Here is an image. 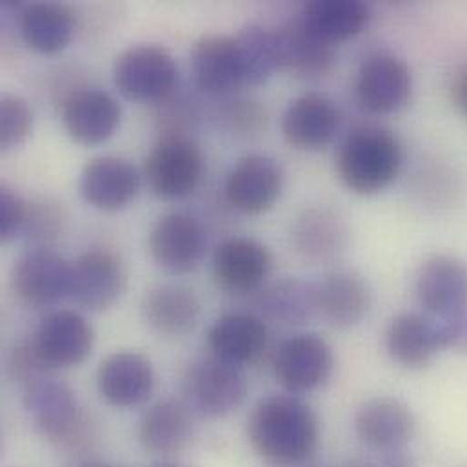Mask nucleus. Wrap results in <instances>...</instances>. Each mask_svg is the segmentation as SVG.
I'll return each instance as SVG.
<instances>
[{
    "mask_svg": "<svg viewBox=\"0 0 467 467\" xmlns=\"http://www.w3.org/2000/svg\"><path fill=\"white\" fill-rule=\"evenodd\" d=\"M353 430L358 441L377 453L406 450L417 433V417L406 402L377 397L358 406Z\"/></svg>",
    "mask_w": 467,
    "mask_h": 467,
    "instance_id": "obj_19",
    "label": "nucleus"
},
{
    "mask_svg": "<svg viewBox=\"0 0 467 467\" xmlns=\"http://www.w3.org/2000/svg\"><path fill=\"white\" fill-rule=\"evenodd\" d=\"M179 67L173 55L159 44H135L113 66V82L122 97L135 102H162L173 95Z\"/></svg>",
    "mask_w": 467,
    "mask_h": 467,
    "instance_id": "obj_7",
    "label": "nucleus"
},
{
    "mask_svg": "<svg viewBox=\"0 0 467 467\" xmlns=\"http://www.w3.org/2000/svg\"><path fill=\"white\" fill-rule=\"evenodd\" d=\"M204 157L199 144L182 133H161L144 161V182L162 201H182L201 184Z\"/></svg>",
    "mask_w": 467,
    "mask_h": 467,
    "instance_id": "obj_4",
    "label": "nucleus"
},
{
    "mask_svg": "<svg viewBox=\"0 0 467 467\" xmlns=\"http://www.w3.org/2000/svg\"><path fill=\"white\" fill-rule=\"evenodd\" d=\"M192 75L201 91L210 97H232L244 88L234 35L210 33L192 49Z\"/></svg>",
    "mask_w": 467,
    "mask_h": 467,
    "instance_id": "obj_24",
    "label": "nucleus"
},
{
    "mask_svg": "<svg viewBox=\"0 0 467 467\" xmlns=\"http://www.w3.org/2000/svg\"><path fill=\"white\" fill-rule=\"evenodd\" d=\"M35 115L26 99L15 93L0 97V148L4 151L24 146L33 133Z\"/></svg>",
    "mask_w": 467,
    "mask_h": 467,
    "instance_id": "obj_33",
    "label": "nucleus"
},
{
    "mask_svg": "<svg viewBox=\"0 0 467 467\" xmlns=\"http://www.w3.org/2000/svg\"><path fill=\"white\" fill-rule=\"evenodd\" d=\"M415 78L410 64L389 51L366 57L355 75L353 95L369 115H395L413 100Z\"/></svg>",
    "mask_w": 467,
    "mask_h": 467,
    "instance_id": "obj_6",
    "label": "nucleus"
},
{
    "mask_svg": "<svg viewBox=\"0 0 467 467\" xmlns=\"http://www.w3.org/2000/svg\"><path fill=\"white\" fill-rule=\"evenodd\" d=\"M29 213V202L7 186L0 188V240L4 244L24 234Z\"/></svg>",
    "mask_w": 467,
    "mask_h": 467,
    "instance_id": "obj_36",
    "label": "nucleus"
},
{
    "mask_svg": "<svg viewBox=\"0 0 467 467\" xmlns=\"http://www.w3.org/2000/svg\"><path fill=\"white\" fill-rule=\"evenodd\" d=\"M335 467H379V464H377V461H371L366 457H353V459H348L342 464Z\"/></svg>",
    "mask_w": 467,
    "mask_h": 467,
    "instance_id": "obj_41",
    "label": "nucleus"
},
{
    "mask_svg": "<svg viewBox=\"0 0 467 467\" xmlns=\"http://www.w3.org/2000/svg\"><path fill=\"white\" fill-rule=\"evenodd\" d=\"M78 467H120L113 466V464H108V462H102V461H88L84 464H80Z\"/></svg>",
    "mask_w": 467,
    "mask_h": 467,
    "instance_id": "obj_42",
    "label": "nucleus"
},
{
    "mask_svg": "<svg viewBox=\"0 0 467 467\" xmlns=\"http://www.w3.org/2000/svg\"><path fill=\"white\" fill-rule=\"evenodd\" d=\"M335 371V351L317 333H296L280 342L273 373L285 393L304 397L324 388Z\"/></svg>",
    "mask_w": 467,
    "mask_h": 467,
    "instance_id": "obj_8",
    "label": "nucleus"
},
{
    "mask_svg": "<svg viewBox=\"0 0 467 467\" xmlns=\"http://www.w3.org/2000/svg\"><path fill=\"white\" fill-rule=\"evenodd\" d=\"M267 340V324L254 313L245 311L221 315L208 331L212 355L238 368L254 364L264 355Z\"/></svg>",
    "mask_w": 467,
    "mask_h": 467,
    "instance_id": "obj_26",
    "label": "nucleus"
},
{
    "mask_svg": "<svg viewBox=\"0 0 467 467\" xmlns=\"http://www.w3.org/2000/svg\"><path fill=\"white\" fill-rule=\"evenodd\" d=\"M244 88L267 84L275 73L282 71V57L276 27L245 24L234 35Z\"/></svg>",
    "mask_w": 467,
    "mask_h": 467,
    "instance_id": "obj_32",
    "label": "nucleus"
},
{
    "mask_svg": "<svg viewBox=\"0 0 467 467\" xmlns=\"http://www.w3.org/2000/svg\"><path fill=\"white\" fill-rule=\"evenodd\" d=\"M450 97L455 109L467 119V64L461 66L453 73L451 84H450Z\"/></svg>",
    "mask_w": 467,
    "mask_h": 467,
    "instance_id": "obj_39",
    "label": "nucleus"
},
{
    "mask_svg": "<svg viewBox=\"0 0 467 467\" xmlns=\"http://www.w3.org/2000/svg\"><path fill=\"white\" fill-rule=\"evenodd\" d=\"M66 213L62 204L51 201H38L29 204L27 223L24 234L29 249H51L55 238L62 234Z\"/></svg>",
    "mask_w": 467,
    "mask_h": 467,
    "instance_id": "obj_34",
    "label": "nucleus"
},
{
    "mask_svg": "<svg viewBox=\"0 0 467 467\" xmlns=\"http://www.w3.org/2000/svg\"><path fill=\"white\" fill-rule=\"evenodd\" d=\"M146 324L162 337H182L195 329L201 317L197 293L181 284H159L144 295Z\"/></svg>",
    "mask_w": 467,
    "mask_h": 467,
    "instance_id": "obj_29",
    "label": "nucleus"
},
{
    "mask_svg": "<svg viewBox=\"0 0 467 467\" xmlns=\"http://www.w3.org/2000/svg\"><path fill=\"white\" fill-rule=\"evenodd\" d=\"M253 451L275 467L313 461L320 444L317 411L298 395L275 393L260 399L247 419Z\"/></svg>",
    "mask_w": 467,
    "mask_h": 467,
    "instance_id": "obj_1",
    "label": "nucleus"
},
{
    "mask_svg": "<svg viewBox=\"0 0 467 467\" xmlns=\"http://www.w3.org/2000/svg\"><path fill=\"white\" fill-rule=\"evenodd\" d=\"M22 402L36 431L58 450L84 451L97 441L93 417L66 382L42 379L22 389Z\"/></svg>",
    "mask_w": 467,
    "mask_h": 467,
    "instance_id": "obj_3",
    "label": "nucleus"
},
{
    "mask_svg": "<svg viewBox=\"0 0 467 467\" xmlns=\"http://www.w3.org/2000/svg\"><path fill=\"white\" fill-rule=\"evenodd\" d=\"M5 373L9 380L18 384L22 389L42 379L55 377V373L42 360L31 335L13 344L5 357Z\"/></svg>",
    "mask_w": 467,
    "mask_h": 467,
    "instance_id": "obj_35",
    "label": "nucleus"
},
{
    "mask_svg": "<svg viewBox=\"0 0 467 467\" xmlns=\"http://www.w3.org/2000/svg\"><path fill=\"white\" fill-rule=\"evenodd\" d=\"M60 120L77 144L99 146L120 128L122 108L111 93L100 88L77 86L62 99Z\"/></svg>",
    "mask_w": 467,
    "mask_h": 467,
    "instance_id": "obj_13",
    "label": "nucleus"
},
{
    "mask_svg": "<svg viewBox=\"0 0 467 467\" xmlns=\"http://www.w3.org/2000/svg\"><path fill=\"white\" fill-rule=\"evenodd\" d=\"M142 181V173L131 161L106 155L93 159L84 166L78 192L95 210L120 212L139 197Z\"/></svg>",
    "mask_w": 467,
    "mask_h": 467,
    "instance_id": "obj_20",
    "label": "nucleus"
},
{
    "mask_svg": "<svg viewBox=\"0 0 467 467\" xmlns=\"http://www.w3.org/2000/svg\"><path fill=\"white\" fill-rule=\"evenodd\" d=\"M226 120L240 135H251V133H260L265 128L267 115L258 102L238 99L228 106Z\"/></svg>",
    "mask_w": 467,
    "mask_h": 467,
    "instance_id": "obj_37",
    "label": "nucleus"
},
{
    "mask_svg": "<svg viewBox=\"0 0 467 467\" xmlns=\"http://www.w3.org/2000/svg\"><path fill=\"white\" fill-rule=\"evenodd\" d=\"M97 389L109 406L120 410L142 406L155 389L153 364L139 351H117L100 362Z\"/></svg>",
    "mask_w": 467,
    "mask_h": 467,
    "instance_id": "obj_21",
    "label": "nucleus"
},
{
    "mask_svg": "<svg viewBox=\"0 0 467 467\" xmlns=\"http://www.w3.org/2000/svg\"><path fill=\"white\" fill-rule=\"evenodd\" d=\"M298 16L324 40L338 47L362 35L371 22V7L360 0H313Z\"/></svg>",
    "mask_w": 467,
    "mask_h": 467,
    "instance_id": "obj_31",
    "label": "nucleus"
},
{
    "mask_svg": "<svg viewBox=\"0 0 467 467\" xmlns=\"http://www.w3.org/2000/svg\"><path fill=\"white\" fill-rule=\"evenodd\" d=\"M291 467H326L324 464H317V462H313V461H307V462H304V464H298V466H291Z\"/></svg>",
    "mask_w": 467,
    "mask_h": 467,
    "instance_id": "obj_44",
    "label": "nucleus"
},
{
    "mask_svg": "<svg viewBox=\"0 0 467 467\" xmlns=\"http://www.w3.org/2000/svg\"><path fill=\"white\" fill-rule=\"evenodd\" d=\"M22 42L42 55L64 51L75 35V16L60 2H33L18 15Z\"/></svg>",
    "mask_w": 467,
    "mask_h": 467,
    "instance_id": "obj_30",
    "label": "nucleus"
},
{
    "mask_svg": "<svg viewBox=\"0 0 467 467\" xmlns=\"http://www.w3.org/2000/svg\"><path fill=\"white\" fill-rule=\"evenodd\" d=\"M273 271L269 247L249 236H232L213 253V278L234 296H254L267 284Z\"/></svg>",
    "mask_w": 467,
    "mask_h": 467,
    "instance_id": "obj_12",
    "label": "nucleus"
},
{
    "mask_svg": "<svg viewBox=\"0 0 467 467\" xmlns=\"http://www.w3.org/2000/svg\"><path fill=\"white\" fill-rule=\"evenodd\" d=\"M31 338L53 373L80 366L95 346L91 324L71 309H57L46 315Z\"/></svg>",
    "mask_w": 467,
    "mask_h": 467,
    "instance_id": "obj_16",
    "label": "nucleus"
},
{
    "mask_svg": "<svg viewBox=\"0 0 467 467\" xmlns=\"http://www.w3.org/2000/svg\"><path fill=\"white\" fill-rule=\"evenodd\" d=\"M282 69L298 80H324L337 64V46L317 35L300 16L276 26Z\"/></svg>",
    "mask_w": 467,
    "mask_h": 467,
    "instance_id": "obj_25",
    "label": "nucleus"
},
{
    "mask_svg": "<svg viewBox=\"0 0 467 467\" xmlns=\"http://www.w3.org/2000/svg\"><path fill=\"white\" fill-rule=\"evenodd\" d=\"M153 467H188L184 466V464H179V462H161V464H157V466Z\"/></svg>",
    "mask_w": 467,
    "mask_h": 467,
    "instance_id": "obj_43",
    "label": "nucleus"
},
{
    "mask_svg": "<svg viewBox=\"0 0 467 467\" xmlns=\"http://www.w3.org/2000/svg\"><path fill=\"white\" fill-rule=\"evenodd\" d=\"M317 287V317L333 329L360 326L373 307V287L355 269H335Z\"/></svg>",
    "mask_w": 467,
    "mask_h": 467,
    "instance_id": "obj_18",
    "label": "nucleus"
},
{
    "mask_svg": "<svg viewBox=\"0 0 467 467\" xmlns=\"http://www.w3.org/2000/svg\"><path fill=\"white\" fill-rule=\"evenodd\" d=\"M251 313L265 324L302 327L317 317V287L295 276L269 282L253 296Z\"/></svg>",
    "mask_w": 467,
    "mask_h": 467,
    "instance_id": "obj_28",
    "label": "nucleus"
},
{
    "mask_svg": "<svg viewBox=\"0 0 467 467\" xmlns=\"http://www.w3.org/2000/svg\"><path fill=\"white\" fill-rule=\"evenodd\" d=\"M404 159V144L395 131L379 124H364L344 137L335 168L348 192L375 197L399 179Z\"/></svg>",
    "mask_w": 467,
    "mask_h": 467,
    "instance_id": "obj_2",
    "label": "nucleus"
},
{
    "mask_svg": "<svg viewBox=\"0 0 467 467\" xmlns=\"http://www.w3.org/2000/svg\"><path fill=\"white\" fill-rule=\"evenodd\" d=\"M193 411L184 400L162 399L151 404L139 422V442L151 455L182 451L195 437Z\"/></svg>",
    "mask_w": 467,
    "mask_h": 467,
    "instance_id": "obj_27",
    "label": "nucleus"
},
{
    "mask_svg": "<svg viewBox=\"0 0 467 467\" xmlns=\"http://www.w3.org/2000/svg\"><path fill=\"white\" fill-rule=\"evenodd\" d=\"M128 287L124 260L109 247H89L71 262L69 298L89 313L111 309Z\"/></svg>",
    "mask_w": 467,
    "mask_h": 467,
    "instance_id": "obj_9",
    "label": "nucleus"
},
{
    "mask_svg": "<svg viewBox=\"0 0 467 467\" xmlns=\"http://www.w3.org/2000/svg\"><path fill=\"white\" fill-rule=\"evenodd\" d=\"M148 247L159 269L181 276L195 271L202 264L208 236L197 219L186 213H168L153 224Z\"/></svg>",
    "mask_w": 467,
    "mask_h": 467,
    "instance_id": "obj_14",
    "label": "nucleus"
},
{
    "mask_svg": "<svg viewBox=\"0 0 467 467\" xmlns=\"http://www.w3.org/2000/svg\"><path fill=\"white\" fill-rule=\"evenodd\" d=\"M420 311L444 318L467 309V262L450 253H435L420 262L413 280Z\"/></svg>",
    "mask_w": 467,
    "mask_h": 467,
    "instance_id": "obj_10",
    "label": "nucleus"
},
{
    "mask_svg": "<svg viewBox=\"0 0 467 467\" xmlns=\"http://www.w3.org/2000/svg\"><path fill=\"white\" fill-rule=\"evenodd\" d=\"M379 467H417L415 459L406 450H395L380 453V459L377 461Z\"/></svg>",
    "mask_w": 467,
    "mask_h": 467,
    "instance_id": "obj_40",
    "label": "nucleus"
},
{
    "mask_svg": "<svg viewBox=\"0 0 467 467\" xmlns=\"http://www.w3.org/2000/svg\"><path fill=\"white\" fill-rule=\"evenodd\" d=\"M184 402L202 419H224L234 413L247 397V380L242 368L215 355L190 364L182 379Z\"/></svg>",
    "mask_w": 467,
    "mask_h": 467,
    "instance_id": "obj_5",
    "label": "nucleus"
},
{
    "mask_svg": "<svg viewBox=\"0 0 467 467\" xmlns=\"http://www.w3.org/2000/svg\"><path fill=\"white\" fill-rule=\"evenodd\" d=\"M384 348L391 362L402 369L428 368L442 351L437 320L422 311L395 315L384 331Z\"/></svg>",
    "mask_w": 467,
    "mask_h": 467,
    "instance_id": "obj_23",
    "label": "nucleus"
},
{
    "mask_svg": "<svg viewBox=\"0 0 467 467\" xmlns=\"http://www.w3.org/2000/svg\"><path fill=\"white\" fill-rule=\"evenodd\" d=\"M340 120V109L329 95L306 91L284 109L280 131L289 148L302 153H318L337 139Z\"/></svg>",
    "mask_w": 467,
    "mask_h": 467,
    "instance_id": "obj_11",
    "label": "nucleus"
},
{
    "mask_svg": "<svg viewBox=\"0 0 467 467\" xmlns=\"http://www.w3.org/2000/svg\"><path fill=\"white\" fill-rule=\"evenodd\" d=\"M285 186L282 164L264 153L242 157L230 171L224 193L236 212L262 215L275 208Z\"/></svg>",
    "mask_w": 467,
    "mask_h": 467,
    "instance_id": "obj_15",
    "label": "nucleus"
},
{
    "mask_svg": "<svg viewBox=\"0 0 467 467\" xmlns=\"http://www.w3.org/2000/svg\"><path fill=\"white\" fill-rule=\"evenodd\" d=\"M291 242L302 260L313 265L329 264L348 249L349 224L331 206H309L295 219Z\"/></svg>",
    "mask_w": 467,
    "mask_h": 467,
    "instance_id": "obj_22",
    "label": "nucleus"
},
{
    "mask_svg": "<svg viewBox=\"0 0 467 467\" xmlns=\"http://www.w3.org/2000/svg\"><path fill=\"white\" fill-rule=\"evenodd\" d=\"M442 351L467 353V309L444 318H435Z\"/></svg>",
    "mask_w": 467,
    "mask_h": 467,
    "instance_id": "obj_38",
    "label": "nucleus"
},
{
    "mask_svg": "<svg viewBox=\"0 0 467 467\" xmlns=\"http://www.w3.org/2000/svg\"><path fill=\"white\" fill-rule=\"evenodd\" d=\"M71 262L53 249H27L11 273L15 295L27 306L49 307L69 296Z\"/></svg>",
    "mask_w": 467,
    "mask_h": 467,
    "instance_id": "obj_17",
    "label": "nucleus"
}]
</instances>
